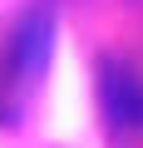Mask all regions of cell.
Returning a JSON list of instances; mask_svg holds the SVG:
<instances>
[{
  "label": "cell",
  "mask_w": 143,
  "mask_h": 148,
  "mask_svg": "<svg viewBox=\"0 0 143 148\" xmlns=\"http://www.w3.org/2000/svg\"><path fill=\"white\" fill-rule=\"evenodd\" d=\"M99 94H104V114H109L114 128H143V84L133 79L128 69L104 64V84H99Z\"/></svg>",
  "instance_id": "1"
},
{
  "label": "cell",
  "mask_w": 143,
  "mask_h": 148,
  "mask_svg": "<svg viewBox=\"0 0 143 148\" xmlns=\"http://www.w3.org/2000/svg\"><path fill=\"white\" fill-rule=\"evenodd\" d=\"M15 59H20V74H40L44 59H49V15L35 10L20 30V45H15Z\"/></svg>",
  "instance_id": "2"
}]
</instances>
